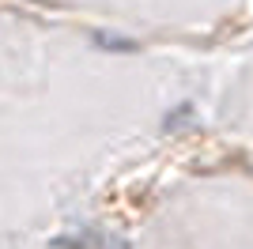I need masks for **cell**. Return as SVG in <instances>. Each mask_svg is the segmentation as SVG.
I'll use <instances>...</instances> for the list:
<instances>
[{"instance_id": "obj_1", "label": "cell", "mask_w": 253, "mask_h": 249, "mask_svg": "<svg viewBox=\"0 0 253 249\" xmlns=\"http://www.w3.org/2000/svg\"><path fill=\"white\" fill-rule=\"evenodd\" d=\"M91 42H95L98 49H106V53H140V42L121 38V34H110V31H95Z\"/></svg>"}, {"instance_id": "obj_2", "label": "cell", "mask_w": 253, "mask_h": 249, "mask_svg": "<svg viewBox=\"0 0 253 249\" xmlns=\"http://www.w3.org/2000/svg\"><path fill=\"white\" fill-rule=\"evenodd\" d=\"M106 238L95 230H84V234H64V238H53V249H102Z\"/></svg>"}, {"instance_id": "obj_3", "label": "cell", "mask_w": 253, "mask_h": 249, "mask_svg": "<svg viewBox=\"0 0 253 249\" xmlns=\"http://www.w3.org/2000/svg\"><path fill=\"white\" fill-rule=\"evenodd\" d=\"M181 117H193V106H189V102H181L178 110H170V114H167V128H178V124H185Z\"/></svg>"}]
</instances>
